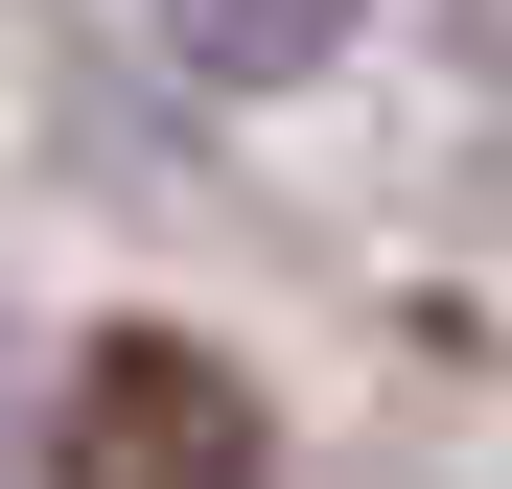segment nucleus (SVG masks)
<instances>
[{
	"label": "nucleus",
	"mask_w": 512,
	"mask_h": 489,
	"mask_svg": "<svg viewBox=\"0 0 512 489\" xmlns=\"http://www.w3.org/2000/svg\"><path fill=\"white\" fill-rule=\"evenodd\" d=\"M326 24H350V0H187V47H210V70H303Z\"/></svg>",
	"instance_id": "f03ea898"
},
{
	"label": "nucleus",
	"mask_w": 512,
	"mask_h": 489,
	"mask_svg": "<svg viewBox=\"0 0 512 489\" xmlns=\"http://www.w3.org/2000/svg\"><path fill=\"white\" fill-rule=\"evenodd\" d=\"M489 70H512V0H489Z\"/></svg>",
	"instance_id": "7ed1b4c3"
},
{
	"label": "nucleus",
	"mask_w": 512,
	"mask_h": 489,
	"mask_svg": "<svg viewBox=\"0 0 512 489\" xmlns=\"http://www.w3.org/2000/svg\"><path fill=\"white\" fill-rule=\"evenodd\" d=\"M47 489H256V373L187 350V326H94L70 420H47Z\"/></svg>",
	"instance_id": "f257e3e1"
}]
</instances>
